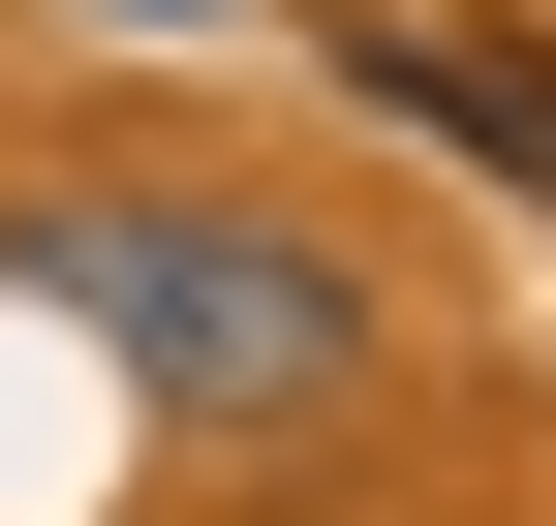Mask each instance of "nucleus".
I'll return each instance as SVG.
<instances>
[{
    "mask_svg": "<svg viewBox=\"0 0 556 526\" xmlns=\"http://www.w3.org/2000/svg\"><path fill=\"white\" fill-rule=\"evenodd\" d=\"M0 279H31L62 341H124L155 403H340V248H278V217H186V186H31V217H0Z\"/></svg>",
    "mask_w": 556,
    "mask_h": 526,
    "instance_id": "1",
    "label": "nucleus"
},
{
    "mask_svg": "<svg viewBox=\"0 0 556 526\" xmlns=\"http://www.w3.org/2000/svg\"><path fill=\"white\" fill-rule=\"evenodd\" d=\"M402 124H464V155H526V186H556V62H464V32H402Z\"/></svg>",
    "mask_w": 556,
    "mask_h": 526,
    "instance_id": "2",
    "label": "nucleus"
}]
</instances>
